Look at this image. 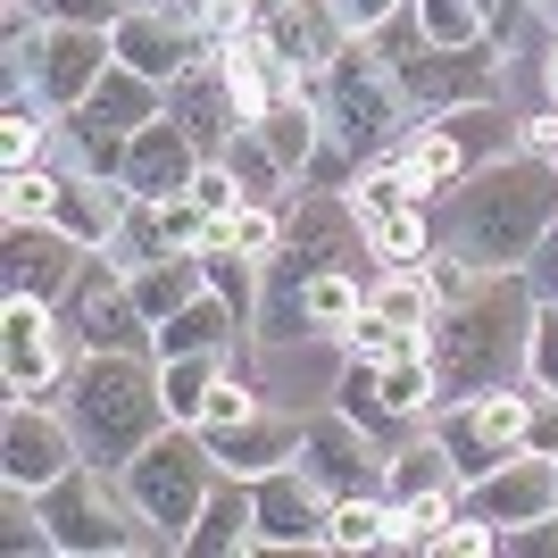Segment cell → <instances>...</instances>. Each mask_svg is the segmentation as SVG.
Listing matches in <instances>:
<instances>
[{
  "instance_id": "1",
  "label": "cell",
  "mask_w": 558,
  "mask_h": 558,
  "mask_svg": "<svg viewBox=\"0 0 558 558\" xmlns=\"http://www.w3.org/2000/svg\"><path fill=\"white\" fill-rule=\"evenodd\" d=\"M534 308H542V292L525 283V267H484L459 301L434 308L425 359L442 375V400H475V392H500V384H525Z\"/></svg>"
},
{
  "instance_id": "2",
  "label": "cell",
  "mask_w": 558,
  "mask_h": 558,
  "mask_svg": "<svg viewBox=\"0 0 558 558\" xmlns=\"http://www.w3.org/2000/svg\"><path fill=\"white\" fill-rule=\"evenodd\" d=\"M558 226V167L542 150H500L434 209L442 251H459L466 267H525L542 251V233Z\"/></svg>"
},
{
  "instance_id": "3",
  "label": "cell",
  "mask_w": 558,
  "mask_h": 558,
  "mask_svg": "<svg viewBox=\"0 0 558 558\" xmlns=\"http://www.w3.org/2000/svg\"><path fill=\"white\" fill-rule=\"evenodd\" d=\"M75 442L84 459L125 466L150 434H167V392H159V350H84L75 359V392H68Z\"/></svg>"
},
{
  "instance_id": "4",
  "label": "cell",
  "mask_w": 558,
  "mask_h": 558,
  "mask_svg": "<svg viewBox=\"0 0 558 558\" xmlns=\"http://www.w3.org/2000/svg\"><path fill=\"white\" fill-rule=\"evenodd\" d=\"M367 43L384 50L400 100H409L417 117H442V109H466V100L500 93V43H492V34H484V43H434L409 9H392Z\"/></svg>"
},
{
  "instance_id": "5",
  "label": "cell",
  "mask_w": 558,
  "mask_h": 558,
  "mask_svg": "<svg viewBox=\"0 0 558 558\" xmlns=\"http://www.w3.org/2000/svg\"><path fill=\"white\" fill-rule=\"evenodd\" d=\"M500 150H517V117H500L492 100H466V109L417 117V125L392 142L400 184H409V201H425V209H434V201H450V192H459L484 159H500Z\"/></svg>"
},
{
  "instance_id": "6",
  "label": "cell",
  "mask_w": 558,
  "mask_h": 558,
  "mask_svg": "<svg viewBox=\"0 0 558 558\" xmlns=\"http://www.w3.org/2000/svg\"><path fill=\"white\" fill-rule=\"evenodd\" d=\"M317 109H326V134L342 142V150H359V159H384V150L417 125V109L400 100L392 68H384V50H375L367 34H350V43L333 50V68L317 75Z\"/></svg>"
},
{
  "instance_id": "7",
  "label": "cell",
  "mask_w": 558,
  "mask_h": 558,
  "mask_svg": "<svg viewBox=\"0 0 558 558\" xmlns=\"http://www.w3.org/2000/svg\"><path fill=\"white\" fill-rule=\"evenodd\" d=\"M43 517H50V550L59 558H125L150 542L125 475L100 459H75L59 484H43Z\"/></svg>"
},
{
  "instance_id": "8",
  "label": "cell",
  "mask_w": 558,
  "mask_h": 558,
  "mask_svg": "<svg viewBox=\"0 0 558 558\" xmlns=\"http://www.w3.org/2000/svg\"><path fill=\"white\" fill-rule=\"evenodd\" d=\"M117 475H125V492H134L142 525L184 550L192 517H201V500H209V484L226 475V466H217V450H209L201 425H167V434H150V442L117 466Z\"/></svg>"
},
{
  "instance_id": "9",
  "label": "cell",
  "mask_w": 558,
  "mask_h": 558,
  "mask_svg": "<svg viewBox=\"0 0 558 558\" xmlns=\"http://www.w3.org/2000/svg\"><path fill=\"white\" fill-rule=\"evenodd\" d=\"M159 109H167V84H150V75H134V68H109L59 125H68L75 159L93 167V175H117V184H125V142H134Z\"/></svg>"
},
{
  "instance_id": "10",
  "label": "cell",
  "mask_w": 558,
  "mask_h": 558,
  "mask_svg": "<svg viewBox=\"0 0 558 558\" xmlns=\"http://www.w3.org/2000/svg\"><path fill=\"white\" fill-rule=\"evenodd\" d=\"M59 326L75 333V350H159V326L134 301V276L109 251H93L75 267V283L59 292Z\"/></svg>"
},
{
  "instance_id": "11",
  "label": "cell",
  "mask_w": 558,
  "mask_h": 558,
  "mask_svg": "<svg viewBox=\"0 0 558 558\" xmlns=\"http://www.w3.org/2000/svg\"><path fill=\"white\" fill-rule=\"evenodd\" d=\"M68 342H75V333L59 326V308H50V301H9V308H0V375H9V400L68 409L75 359H84V350L68 359Z\"/></svg>"
},
{
  "instance_id": "12",
  "label": "cell",
  "mask_w": 558,
  "mask_h": 558,
  "mask_svg": "<svg viewBox=\"0 0 558 558\" xmlns=\"http://www.w3.org/2000/svg\"><path fill=\"white\" fill-rule=\"evenodd\" d=\"M75 459H84V442H75V417H68V409L9 400V417H0V484L43 492V484H59Z\"/></svg>"
},
{
  "instance_id": "13",
  "label": "cell",
  "mask_w": 558,
  "mask_h": 558,
  "mask_svg": "<svg viewBox=\"0 0 558 558\" xmlns=\"http://www.w3.org/2000/svg\"><path fill=\"white\" fill-rule=\"evenodd\" d=\"M251 484H258V550H326L333 492L317 484L301 459H292V466H267V475H251Z\"/></svg>"
},
{
  "instance_id": "14",
  "label": "cell",
  "mask_w": 558,
  "mask_h": 558,
  "mask_svg": "<svg viewBox=\"0 0 558 558\" xmlns=\"http://www.w3.org/2000/svg\"><path fill=\"white\" fill-rule=\"evenodd\" d=\"M84 242L75 233H59V226H9L0 233V292L9 301H50L59 308V292L75 283V267H84Z\"/></svg>"
},
{
  "instance_id": "15",
  "label": "cell",
  "mask_w": 558,
  "mask_h": 558,
  "mask_svg": "<svg viewBox=\"0 0 558 558\" xmlns=\"http://www.w3.org/2000/svg\"><path fill=\"white\" fill-rule=\"evenodd\" d=\"M301 466L333 492V500H342V492H375L384 484V442H375L367 425H350L342 409H317L308 434H301Z\"/></svg>"
},
{
  "instance_id": "16",
  "label": "cell",
  "mask_w": 558,
  "mask_h": 558,
  "mask_svg": "<svg viewBox=\"0 0 558 558\" xmlns=\"http://www.w3.org/2000/svg\"><path fill=\"white\" fill-rule=\"evenodd\" d=\"M466 509L492 517L500 534H517V525H534V517L558 509V459H534V450H509V459L492 466L484 484H466Z\"/></svg>"
},
{
  "instance_id": "17",
  "label": "cell",
  "mask_w": 558,
  "mask_h": 558,
  "mask_svg": "<svg viewBox=\"0 0 558 558\" xmlns=\"http://www.w3.org/2000/svg\"><path fill=\"white\" fill-rule=\"evenodd\" d=\"M109 43H117V68L150 75V84H175L201 59V25H184L175 9H125L109 25Z\"/></svg>"
},
{
  "instance_id": "18",
  "label": "cell",
  "mask_w": 558,
  "mask_h": 558,
  "mask_svg": "<svg viewBox=\"0 0 558 558\" xmlns=\"http://www.w3.org/2000/svg\"><path fill=\"white\" fill-rule=\"evenodd\" d=\"M117 68V43H109V25H50V43H43V68H34V93L50 100V109L68 117L75 100L93 93L100 75Z\"/></svg>"
},
{
  "instance_id": "19",
  "label": "cell",
  "mask_w": 558,
  "mask_h": 558,
  "mask_svg": "<svg viewBox=\"0 0 558 558\" xmlns=\"http://www.w3.org/2000/svg\"><path fill=\"white\" fill-rule=\"evenodd\" d=\"M167 117L192 134V150H201V159H226L233 134H242V109H233V93H226V75H217V59H192V68L167 84Z\"/></svg>"
},
{
  "instance_id": "20",
  "label": "cell",
  "mask_w": 558,
  "mask_h": 558,
  "mask_svg": "<svg viewBox=\"0 0 558 558\" xmlns=\"http://www.w3.org/2000/svg\"><path fill=\"white\" fill-rule=\"evenodd\" d=\"M192 175H201V150H192V134L167 109L125 142V192L134 201H175V192H192Z\"/></svg>"
},
{
  "instance_id": "21",
  "label": "cell",
  "mask_w": 558,
  "mask_h": 558,
  "mask_svg": "<svg viewBox=\"0 0 558 558\" xmlns=\"http://www.w3.org/2000/svg\"><path fill=\"white\" fill-rule=\"evenodd\" d=\"M184 550L192 558H242V550H258V484L251 475H217L209 484V500H201V517H192V534H184Z\"/></svg>"
},
{
  "instance_id": "22",
  "label": "cell",
  "mask_w": 558,
  "mask_h": 558,
  "mask_svg": "<svg viewBox=\"0 0 558 558\" xmlns=\"http://www.w3.org/2000/svg\"><path fill=\"white\" fill-rule=\"evenodd\" d=\"M301 434H308V417L251 409L242 425H217L209 450H217V466H233V475H267V466H292V459H301Z\"/></svg>"
},
{
  "instance_id": "23",
  "label": "cell",
  "mask_w": 558,
  "mask_h": 558,
  "mask_svg": "<svg viewBox=\"0 0 558 558\" xmlns=\"http://www.w3.org/2000/svg\"><path fill=\"white\" fill-rule=\"evenodd\" d=\"M125 209H134V192L117 184V175H93V167H75L68 192H59V217H50V226L75 233L84 251H109L117 226H125Z\"/></svg>"
},
{
  "instance_id": "24",
  "label": "cell",
  "mask_w": 558,
  "mask_h": 558,
  "mask_svg": "<svg viewBox=\"0 0 558 558\" xmlns=\"http://www.w3.org/2000/svg\"><path fill=\"white\" fill-rule=\"evenodd\" d=\"M242 326H251V317H242L233 301L201 292V301H184V308H175V317L159 326V359H192V350H226V359H233Z\"/></svg>"
},
{
  "instance_id": "25",
  "label": "cell",
  "mask_w": 558,
  "mask_h": 558,
  "mask_svg": "<svg viewBox=\"0 0 558 558\" xmlns=\"http://www.w3.org/2000/svg\"><path fill=\"white\" fill-rule=\"evenodd\" d=\"M326 550H400V509L392 492H342L326 509Z\"/></svg>"
},
{
  "instance_id": "26",
  "label": "cell",
  "mask_w": 558,
  "mask_h": 558,
  "mask_svg": "<svg viewBox=\"0 0 558 558\" xmlns=\"http://www.w3.org/2000/svg\"><path fill=\"white\" fill-rule=\"evenodd\" d=\"M209 292V267H201V251H167V258H150V267H134V301H142V317L150 326H167L184 301H201Z\"/></svg>"
},
{
  "instance_id": "27",
  "label": "cell",
  "mask_w": 558,
  "mask_h": 558,
  "mask_svg": "<svg viewBox=\"0 0 558 558\" xmlns=\"http://www.w3.org/2000/svg\"><path fill=\"white\" fill-rule=\"evenodd\" d=\"M375 392H384V409H392L400 425H434V409H442V375H434L425 350H400V359L375 367Z\"/></svg>"
},
{
  "instance_id": "28",
  "label": "cell",
  "mask_w": 558,
  "mask_h": 558,
  "mask_svg": "<svg viewBox=\"0 0 558 558\" xmlns=\"http://www.w3.org/2000/svg\"><path fill=\"white\" fill-rule=\"evenodd\" d=\"M367 242H375L384 267H425L434 258V209L425 201H392V209L367 217Z\"/></svg>"
},
{
  "instance_id": "29",
  "label": "cell",
  "mask_w": 558,
  "mask_h": 558,
  "mask_svg": "<svg viewBox=\"0 0 558 558\" xmlns=\"http://www.w3.org/2000/svg\"><path fill=\"white\" fill-rule=\"evenodd\" d=\"M217 375H226V350H192V359H159V392H167V417L175 425H201Z\"/></svg>"
},
{
  "instance_id": "30",
  "label": "cell",
  "mask_w": 558,
  "mask_h": 558,
  "mask_svg": "<svg viewBox=\"0 0 558 558\" xmlns=\"http://www.w3.org/2000/svg\"><path fill=\"white\" fill-rule=\"evenodd\" d=\"M367 308H375V317H392V326H409V333H425L442 301H434L425 267H375V283H367Z\"/></svg>"
},
{
  "instance_id": "31",
  "label": "cell",
  "mask_w": 558,
  "mask_h": 558,
  "mask_svg": "<svg viewBox=\"0 0 558 558\" xmlns=\"http://www.w3.org/2000/svg\"><path fill=\"white\" fill-rule=\"evenodd\" d=\"M367 283L359 267H326V276H308V333H350L367 317Z\"/></svg>"
},
{
  "instance_id": "32",
  "label": "cell",
  "mask_w": 558,
  "mask_h": 558,
  "mask_svg": "<svg viewBox=\"0 0 558 558\" xmlns=\"http://www.w3.org/2000/svg\"><path fill=\"white\" fill-rule=\"evenodd\" d=\"M59 192H68V175L59 167H0V217L9 226H50L59 217Z\"/></svg>"
},
{
  "instance_id": "33",
  "label": "cell",
  "mask_w": 558,
  "mask_h": 558,
  "mask_svg": "<svg viewBox=\"0 0 558 558\" xmlns=\"http://www.w3.org/2000/svg\"><path fill=\"white\" fill-rule=\"evenodd\" d=\"M50 100L43 93H9V109H0V167H34L50 150Z\"/></svg>"
},
{
  "instance_id": "34",
  "label": "cell",
  "mask_w": 558,
  "mask_h": 558,
  "mask_svg": "<svg viewBox=\"0 0 558 558\" xmlns=\"http://www.w3.org/2000/svg\"><path fill=\"white\" fill-rule=\"evenodd\" d=\"M226 167H233V184H242V201H276V184H283V167H276V150H267V142H258V125H242V134H233Z\"/></svg>"
},
{
  "instance_id": "35",
  "label": "cell",
  "mask_w": 558,
  "mask_h": 558,
  "mask_svg": "<svg viewBox=\"0 0 558 558\" xmlns=\"http://www.w3.org/2000/svg\"><path fill=\"white\" fill-rule=\"evenodd\" d=\"M409 17H417L434 43H484V34H492L475 0H409Z\"/></svg>"
},
{
  "instance_id": "36",
  "label": "cell",
  "mask_w": 558,
  "mask_h": 558,
  "mask_svg": "<svg viewBox=\"0 0 558 558\" xmlns=\"http://www.w3.org/2000/svg\"><path fill=\"white\" fill-rule=\"evenodd\" d=\"M226 242L242 258H258V267H267V258H276V242H283V217L267 209V201H242V209L226 217Z\"/></svg>"
},
{
  "instance_id": "37",
  "label": "cell",
  "mask_w": 558,
  "mask_h": 558,
  "mask_svg": "<svg viewBox=\"0 0 558 558\" xmlns=\"http://www.w3.org/2000/svg\"><path fill=\"white\" fill-rule=\"evenodd\" d=\"M434 550H442V558H500V525L475 517V509H459V517H450V534L434 542Z\"/></svg>"
},
{
  "instance_id": "38",
  "label": "cell",
  "mask_w": 558,
  "mask_h": 558,
  "mask_svg": "<svg viewBox=\"0 0 558 558\" xmlns=\"http://www.w3.org/2000/svg\"><path fill=\"white\" fill-rule=\"evenodd\" d=\"M525 384L558 392V301H542V308H534V350H525Z\"/></svg>"
},
{
  "instance_id": "39",
  "label": "cell",
  "mask_w": 558,
  "mask_h": 558,
  "mask_svg": "<svg viewBox=\"0 0 558 558\" xmlns=\"http://www.w3.org/2000/svg\"><path fill=\"white\" fill-rule=\"evenodd\" d=\"M251 409H267V400H258L251 384H242V375L226 367V375H217V392H209V409H201V434H217V425H242Z\"/></svg>"
},
{
  "instance_id": "40",
  "label": "cell",
  "mask_w": 558,
  "mask_h": 558,
  "mask_svg": "<svg viewBox=\"0 0 558 558\" xmlns=\"http://www.w3.org/2000/svg\"><path fill=\"white\" fill-rule=\"evenodd\" d=\"M17 9H34L43 25H117L125 17V0H17Z\"/></svg>"
},
{
  "instance_id": "41",
  "label": "cell",
  "mask_w": 558,
  "mask_h": 558,
  "mask_svg": "<svg viewBox=\"0 0 558 558\" xmlns=\"http://www.w3.org/2000/svg\"><path fill=\"white\" fill-rule=\"evenodd\" d=\"M192 201H201L209 217H233V209H242V184H233V167H226V159H201V175H192Z\"/></svg>"
},
{
  "instance_id": "42",
  "label": "cell",
  "mask_w": 558,
  "mask_h": 558,
  "mask_svg": "<svg viewBox=\"0 0 558 558\" xmlns=\"http://www.w3.org/2000/svg\"><path fill=\"white\" fill-rule=\"evenodd\" d=\"M517 450H534V459H558V392H542L534 384V409H525V442Z\"/></svg>"
},
{
  "instance_id": "43",
  "label": "cell",
  "mask_w": 558,
  "mask_h": 558,
  "mask_svg": "<svg viewBox=\"0 0 558 558\" xmlns=\"http://www.w3.org/2000/svg\"><path fill=\"white\" fill-rule=\"evenodd\" d=\"M333 9H342V25H350V34H375V25L392 17V9H409V0H333Z\"/></svg>"
},
{
  "instance_id": "44",
  "label": "cell",
  "mask_w": 558,
  "mask_h": 558,
  "mask_svg": "<svg viewBox=\"0 0 558 558\" xmlns=\"http://www.w3.org/2000/svg\"><path fill=\"white\" fill-rule=\"evenodd\" d=\"M517 142H525V150H542V159L558 167V109H550V117H525V134H517Z\"/></svg>"
},
{
  "instance_id": "45",
  "label": "cell",
  "mask_w": 558,
  "mask_h": 558,
  "mask_svg": "<svg viewBox=\"0 0 558 558\" xmlns=\"http://www.w3.org/2000/svg\"><path fill=\"white\" fill-rule=\"evenodd\" d=\"M475 9H484L492 43H509V34H517V17H525V0H475Z\"/></svg>"
},
{
  "instance_id": "46",
  "label": "cell",
  "mask_w": 558,
  "mask_h": 558,
  "mask_svg": "<svg viewBox=\"0 0 558 558\" xmlns=\"http://www.w3.org/2000/svg\"><path fill=\"white\" fill-rule=\"evenodd\" d=\"M542 84H550V109H558V50H550V68H542Z\"/></svg>"
},
{
  "instance_id": "47",
  "label": "cell",
  "mask_w": 558,
  "mask_h": 558,
  "mask_svg": "<svg viewBox=\"0 0 558 558\" xmlns=\"http://www.w3.org/2000/svg\"><path fill=\"white\" fill-rule=\"evenodd\" d=\"M125 9H159V0H125Z\"/></svg>"
},
{
  "instance_id": "48",
  "label": "cell",
  "mask_w": 558,
  "mask_h": 558,
  "mask_svg": "<svg viewBox=\"0 0 558 558\" xmlns=\"http://www.w3.org/2000/svg\"><path fill=\"white\" fill-rule=\"evenodd\" d=\"M550 17H558V0H550Z\"/></svg>"
}]
</instances>
